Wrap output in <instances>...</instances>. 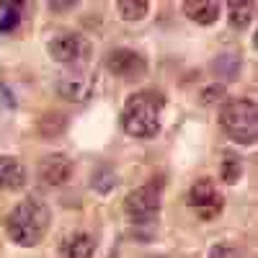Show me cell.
Listing matches in <instances>:
<instances>
[{
    "instance_id": "obj_7",
    "label": "cell",
    "mask_w": 258,
    "mask_h": 258,
    "mask_svg": "<svg viewBox=\"0 0 258 258\" xmlns=\"http://www.w3.org/2000/svg\"><path fill=\"white\" fill-rule=\"evenodd\" d=\"M106 62H109V70L121 75V78H140L147 70L145 57L140 52H135V49H126V47L114 49L109 57H106Z\"/></svg>"
},
{
    "instance_id": "obj_13",
    "label": "cell",
    "mask_w": 258,
    "mask_h": 258,
    "mask_svg": "<svg viewBox=\"0 0 258 258\" xmlns=\"http://www.w3.org/2000/svg\"><path fill=\"white\" fill-rule=\"evenodd\" d=\"M24 3H0V31H13L21 24Z\"/></svg>"
},
{
    "instance_id": "obj_10",
    "label": "cell",
    "mask_w": 258,
    "mask_h": 258,
    "mask_svg": "<svg viewBox=\"0 0 258 258\" xmlns=\"http://www.w3.org/2000/svg\"><path fill=\"white\" fill-rule=\"evenodd\" d=\"M24 165L16 155H0V191H16L24 186Z\"/></svg>"
},
{
    "instance_id": "obj_15",
    "label": "cell",
    "mask_w": 258,
    "mask_h": 258,
    "mask_svg": "<svg viewBox=\"0 0 258 258\" xmlns=\"http://www.w3.org/2000/svg\"><path fill=\"white\" fill-rule=\"evenodd\" d=\"M93 186H96V191H101V194H109L114 186H116V173L111 168H101L98 173L93 176Z\"/></svg>"
},
{
    "instance_id": "obj_16",
    "label": "cell",
    "mask_w": 258,
    "mask_h": 258,
    "mask_svg": "<svg viewBox=\"0 0 258 258\" xmlns=\"http://www.w3.org/2000/svg\"><path fill=\"white\" fill-rule=\"evenodd\" d=\"M240 176V158L238 155H227L225 158V168H222V178L225 181H235Z\"/></svg>"
},
{
    "instance_id": "obj_1",
    "label": "cell",
    "mask_w": 258,
    "mask_h": 258,
    "mask_svg": "<svg viewBox=\"0 0 258 258\" xmlns=\"http://www.w3.org/2000/svg\"><path fill=\"white\" fill-rule=\"evenodd\" d=\"M49 220H52L49 204L41 202L39 197H26L24 202H18L8 212L6 232H8V238L16 245L31 248V245H36L41 238H44V232L49 227Z\"/></svg>"
},
{
    "instance_id": "obj_6",
    "label": "cell",
    "mask_w": 258,
    "mask_h": 258,
    "mask_svg": "<svg viewBox=\"0 0 258 258\" xmlns=\"http://www.w3.org/2000/svg\"><path fill=\"white\" fill-rule=\"evenodd\" d=\"M124 207H126V214L132 220H150L160 209V186L158 183H145V186L135 188L126 197Z\"/></svg>"
},
{
    "instance_id": "obj_12",
    "label": "cell",
    "mask_w": 258,
    "mask_h": 258,
    "mask_svg": "<svg viewBox=\"0 0 258 258\" xmlns=\"http://www.w3.org/2000/svg\"><path fill=\"white\" fill-rule=\"evenodd\" d=\"M227 13H230V24L238 26V29H243V26L250 24V18H253V13H255V6L248 3V0H238V3H230V6H227Z\"/></svg>"
},
{
    "instance_id": "obj_8",
    "label": "cell",
    "mask_w": 258,
    "mask_h": 258,
    "mask_svg": "<svg viewBox=\"0 0 258 258\" xmlns=\"http://www.w3.org/2000/svg\"><path fill=\"white\" fill-rule=\"evenodd\" d=\"M70 173H73V163L64 155H49L41 160V168H39V178L47 186H62L70 178Z\"/></svg>"
},
{
    "instance_id": "obj_2",
    "label": "cell",
    "mask_w": 258,
    "mask_h": 258,
    "mask_svg": "<svg viewBox=\"0 0 258 258\" xmlns=\"http://www.w3.org/2000/svg\"><path fill=\"white\" fill-rule=\"evenodd\" d=\"M163 96L155 91H137L126 98L121 111V129L132 137H153L160 129Z\"/></svg>"
},
{
    "instance_id": "obj_11",
    "label": "cell",
    "mask_w": 258,
    "mask_h": 258,
    "mask_svg": "<svg viewBox=\"0 0 258 258\" xmlns=\"http://www.w3.org/2000/svg\"><path fill=\"white\" fill-rule=\"evenodd\" d=\"M183 13L197 24L209 26L220 16V3H214V0H188V3H183Z\"/></svg>"
},
{
    "instance_id": "obj_14",
    "label": "cell",
    "mask_w": 258,
    "mask_h": 258,
    "mask_svg": "<svg viewBox=\"0 0 258 258\" xmlns=\"http://www.w3.org/2000/svg\"><path fill=\"white\" fill-rule=\"evenodd\" d=\"M119 13L124 16V21H140L147 11H150V6L145 3V0H119Z\"/></svg>"
},
{
    "instance_id": "obj_3",
    "label": "cell",
    "mask_w": 258,
    "mask_h": 258,
    "mask_svg": "<svg viewBox=\"0 0 258 258\" xmlns=\"http://www.w3.org/2000/svg\"><path fill=\"white\" fill-rule=\"evenodd\" d=\"M220 124L225 135L240 145H253L258 137V103L255 98H230L220 111Z\"/></svg>"
},
{
    "instance_id": "obj_4",
    "label": "cell",
    "mask_w": 258,
    "mask_h": 258,
    "mask_svg": "<svg viewBox=\"0 0 258 258\" xmlns=\"http://www.w3.org/2000/svg\"><path fill=\"white\" fill-rule=\"evenodd\" d=\"M49 54L68 64V68H75V64L85 62L91 54V41L85 39L80 31H59L49 39Z\"/></svg>"
},
{
    "instance_id": "obj_9",
    "label": "cell",
    "mask_w": 258,
    "mask_h": 258,
    "mask_svg": "<svg viewBox=\"0 0 258 258\" xmlns=\"http://www.w3.org/2000/svg\"><path fill=\"white\" fill-rule=\"evenodd\" d=\"M59 250H62L64 258H91L93 250H96V238L85 230H75V232L62 238Z\"/></svg>"
},
{
    "instance_id": "obj_5",
    "label": "cell",
    "mask_w": 258,
    "mask_h": 258,
    "mask_svg": "<svg viewBox=\"0 0 258 258\" xmlns=\"http://www.w3.org/2000/svg\"><path fill=\"white\" fill-rule=\"evenodd\" d=\"M188 204L202 220H214L225 207V197L212 178H197L188 188Z\"/></svg>"
}]
</instances>
